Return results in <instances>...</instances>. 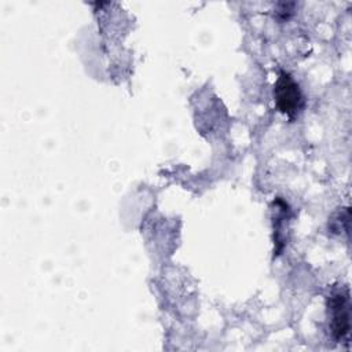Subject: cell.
I'll return each instance as SVG.
<instances>
[{"label":"cell","instance_id":"1","mask_svg":"<svg viewBox=\"0 0 352 352\" xmlns=\"http://www.w3.org/2000/svg\"><path fill=\"white\" fill-rule=\"evenodd\" d=\"M329 329L338 342H348L351 330V300L348 289L334 292L327 298Z\"/></svg>","mask_w":352,"mask_h":352},{"label":"cell","instance_id":"2","mask_svg":"<svg viewBox=\"0 0 352 352\" xmlns=\"http://www.w3.org/2000/svg\"><path fill=\"white\" fill-rule=\"evenodd\" d=\"M274 98L276 107L289 117L294 120L300 111L304 109V96L300 89V85L296 80L285 70H280L274 87Z\"/></svg>","mask_w":352,"mask_h":352},{"label":"cell","instance_id":"3","mask_svg":"<svg viewBox=\"0 0 352 352\" xmlns=\"http://www.w3.org/2000/svg\"><path fill=\"white\" fill-rule=\"evenodd\" d=\"M294 6H296V3H278L276 8H275L276 16L280 19H287L293 14Z\"/></svg>","mask_w":352,"mask_h":352}]
</instances>
